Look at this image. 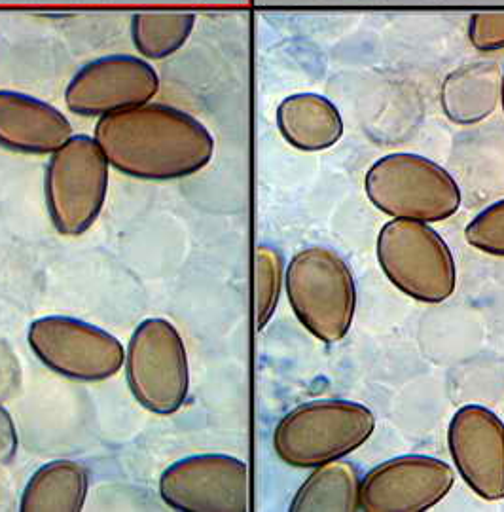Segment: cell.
<instances>
[{"mask_svg":"<svg viewBox=\"0 0 504 512\" xmlns=\"http://www.w3.org/2000/svg\"><path fill=\"white\" fill-rule=\"evenodd\" d=\"M93 137L110 167L148 183L192 177L215 156V139L196 116L152 101L99 118Z\"/></svg>","mask_w":504,"mask_h":512,"instance_id":"obj_1","label":"cell"},{"mask_svg":"<svg viewBox=\"0 0 504 512\" xmlns=\"http://www.w3.org/2000/svg\"><path fill=\"white\" fill-rule=\"evenodd\" d=\"M376 431V416L364 404L319 399L290 410L273 431L277 458L294 469H315L347 458Z\"/></svg>","mask_w":504,"mask_h":512,"instance_id":"obj_2","label":"cell"},{"mask_svg":"<svg viewBox=\"0 0 504 512\" xmlns=\"http://www.w3.org/2000/svg\"><path fill=\"white\" fill-rule=\"evenodd\" d=\"M288 302L304 329L324 344L343 340L355 319L357 285L349 264L328 247H307L285 272Z\"/></svg>","mask_w":504,"mask_h":512,"instance_id":"obj_3","label":"cell"},{"mask_svg":"<svg viewBox=\"0 0 504 512\" xmlns=\"http://www.w3.org/2000/svg\"><path fill=\"white\" fill-rule=\"evenodd\" d=\"M364 190L381 213L429 224L450 219L463 202L459 184L442 165L412 152L379 158L366 173Z\"/></svg>","mask_w":504,"mask_h":512,"instance_id":"obj_4","label":"cell"},{"mask_svg":"<svg viewBox=\"0 0 504 512\" xmlns=\"http://www.w3.org/2000/svg\"><path fill=\"white\" fill-rule=\"evenodd\" d=\"M376 251L381 272L400 293L423 304H442L455 293L453 253L429 222L389 220L379 230Z\"/></svg>","mask_w":504,"mask_h":512,"instance_id":"obj_5","label":"cell"},{"mask_svg":"<svg viewBox=\"0 0 504 512\" xmlns=\"http://www.w3.org/2000/svg\"><path fill=\"white\" fill-rule=\"evenodd\" d=\"M105 152L90 135H72L50 156L44 175V198L55 230L82 236L99 219L108 192Z\"/></svg>","mask_w":504,"mask_h":512,"instance_id":"obj_6","label":"cell"},{"mask_svg":"<svg viewBox=\"0 0 504 512\" xmlns=\"http://www.w3.org/2000/svg\"><path fill=\"white\" fill-rule=\"evenodd\" d=\"M124 366L131 395L148 412L169 416L186 403L190 389L186 346L167 319H144L129 338Z\"/></svg>","mask_w":504,"mask_h":512,"instance_id":"obj_7","label":"cell"},{"mask_svg":"<svg viewBox=\"0 0 504 512\" xmlns=\"http://www.w3.org/2000/svg\"><path fill=\"white\" fill-rule=\"evenodd\" d=\"M27 342L42 365L82 384L110 380L126 361V348L114 334L69 315L35 319Z\"/></svg>","mask_w":504,"mask_h":512,"instance_id":"obj_8","label":"cell"},{"mask_svg":"<svg viewBox=\"0 0 504 512\" xmlns=\"http://www.w3.org/2000/svg\"><path fill=\"white\" fill-rule=\"evenodd\" d=\"M163 503L180 512L251 511V471L228 454L179 459L160 476Z\"/></svg>","mask_w":504,"mask_h":512,"instance_id":"obj_9","label":"cell"},{"mask_svg":"<svg viewBox=\"0 0 504 512\" xmlns=\"http://www.w3.org/2000/svg\"><path fill=\"white\" fill-rule=\"evenodd\" d=\"M160 92L158 71L137 55H105L84 65L65 90V105L86 118H103L150 103Z\"/></svg>","mask_w":504,"mask_h":512,"instance_id":"obj_10","label":"cell"},{"mask_svg":"<svg viewBox=\"0 0 504 512\" xmlns=\"http://www.w3.org/2000/svg\"><path fill=\"white\" fill-rule=\"evenodd\" d=\"M455 471L431 456H400L376 465L360 482V511L423 512L442 503Z\"/></svg>","mask_w":504,"mask_h":512,"instance_id":"obj_11","label":"cell"},{"mask_svg":"<svg viewBox=\"0 0 504 512\" xmlns=\"http://www.w3.org/2000/svg\"><path fill=\"white\" fill-rule=\"evenodd\" d=\"M448 448L468 488L486 501L504 499V423L482 404L461 406L448 427Z\"/></svg>","mask_w":504,"mask_h":512,"instance_id":"obj_12","label":"cell"},{"mask_svg":"<svg viewBox=\"0 0 504 512\" xmlns=\"http://www.w3.org/2000/svg\"><path fill=\"white\" fill-rule=\"evenodd\" d=\"M72 135L69 118L27 93L0 90V147L31 156H52Z\"/></svg>","mask_w":504,"mask_h":512,"instance_id":"obj_13","label":"cell"},{"mask_svg":"<svg viewBox=\"0 0 504 512\" xmlns=\"http://www.w3.org/2000/svg\"><path fill=\"white\" fill-rule=\"evenodd\" d=\"M277 128L290 147L323 152L343 137L338 107L319 93H294L277 107Z\"/></svg>","mask_w":504,"mask_h":512,"instance_id":"obj_14","label":"cell"},{"mask_svg":"<svg viewBox=\"0 0 504 512\" xmlns=\"http://www.w3.org/2000/svg\"><path fill=\"white\" fill-rule=\"evenodd\" d=\"M442 109L453 124L470 126L486 120L501 101V73L495 63H470L444 80Z\"/></svg>","mask_w":504,"mask_h":512,"instance_id":"obj_15","label":"cell"},{"mask_svg":"<svg viewBox=\"0 0 504 512\" xmlns=\"http://www.w3.org/2000/svg\"><path fill=\"white\" fill-rule=\"evenodd\" d=\"M90 488L88 469L72 459H55L29 478L21 499V512H80Z\"/></svg>","mask_w":504,"mask_h":512,"instance_id":"obj_16","label":"cell"},{"mask_svg":"<svg viewBox=\"0 0 504 512\" xmlns=\"http://www.w3.org/2000/svg\"><path fill=\"white\" fill-rule=\"evenodd\" d=\"M360 475L357 465L336 459L313 469L290 501V512L360 511Z\"/></svg>","mask_w":504,"mask_h":512,"instance_id":"obj_17","label":"cell"},{"mask_svg":"<svg viewBox=\"0 0 504 512\" xmlns=\"http://www.w3.org/2000/svg\"><path fill=\"white\" fill-rule=\"evenodd\" d=\"M190 12H141L131 18V40L146 61H160L180 52L196 27Z\"/></svg>","mask_w":504,"mask_h":512,"instance_id":"obj_18","label":"cell"},{"mask_svg":"<svg viewBox=\"0 0 504 512\" xmlns=\"http://www.w3.org/2000/svg\"><path fill=\"white\" fill-rule=\"evenodd\" d=\"M256 272V329L262 330L277 310L283 283L285 266L283 256L271 245H258L254 255Z\"/></svg>","mask_w":504,"mask_h":512,"instance_id":"obj_19","label":"cell"},{"mask_svg":"<svg viewBox=\"0 0 504 512\" xmlns=\"http://www.w3.org/2000/svg\"><path fill=\"white\" fill-rule=\"evenodd\" d=\"M465 238L474 249L504 258V200L491 203L470 220Z\"/></svg>","mask_w":504,"mask_h":512,"instance_id":"obj_20","label":"cell"},{"mask_svg":"<svg viewBox=\"0 0 504 512\" xmlns=\"http://www.w3.org/2000/svg\"><path fill=\"white\" fill-rule=\"evenodd\" d=\"M468 38L478 52L503 50L504 12L474 14L468 21Z\"/></svg>","mask_w":504,"mask_h":512,"instance_id":"obj_21","label":"cell"},{"mask_svg":"<svg viewBox=\"0 0 504 512\" xmlns=\"http://www.w3.org/2000/svg\"><path fill=\"white\" fill-rule=\"evenodd\" d=\"M21 363L14 348L0 338V403L18 397L21 391Z\"/></svg>","mask_w":504,"mask_h":512,"instance_id":"obj_22","label":"cell"},{"mask_svg":"<svg viewBox=\"0 0 504 512\" xmlns=\"http://www.w3.org/2000/svg\"><path fill=\"white\" fill-rule=\"evenodd\" d=\"M18 429L10 412L0 403V469L8 467L18 454Z\"/></svg>","mask_w":504,"mask_h":512,"instance_id":"obj_23","label":"cell"},{"mask_svg":"<svg viewBox=\"0 0 504 512\" xmlns=\"http://www.w3.org/2000/svg\"><path fill=\"white\" fill-rule=\"evenodd\" d=\"M501 103H503L504 110V73L501 74Z\"/></svg>","mask_w":504,"mask_h":512,"instance_id":"obj_24","label":"cell"}]
</instances>
